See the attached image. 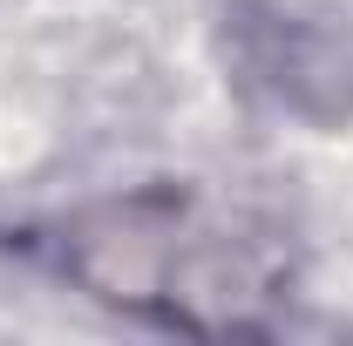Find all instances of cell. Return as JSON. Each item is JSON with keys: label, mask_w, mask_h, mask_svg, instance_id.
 <instances>
[{"label": "cell", "mask_w": 353, "mask_h": 346, "mask_svg": "<svg viewBox=\"0 0 353 346\" xmlns=\"http://www.w3.org/2000/svg\"><path fill=\"white\" fill-rule=\"evenodd\" d=\"M238 54L279 109L312 116V123L353 116V14L347 7L265 0L238 21Z\"/></svg>", "instance_id": "7a4b0ae2"}, {"label": "cell", "mask_w": 353, "mask_h": 346, "mask_svg": "<svg viewBox=\"0 0 353 346\" xmlns=\"http://www.w3.org/2000/svg\"><path fill=\"white\" fill-rule=\"evenodd\" d=\"M197 197L176 183H143L123 197L82 204L75 217L54 224V265L82 285L88 299L136 312V319H163V292H170L176 252L197 224Z\"/></svg>", "instance_id": "6da1fadb"}]
</instances>
